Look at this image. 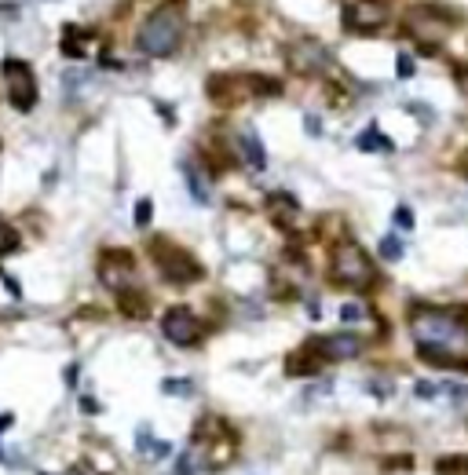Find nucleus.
<instances>
[{
	"label": "nucleus",
	"mask_w": 468,
	"mask_h": 475,
	"mask_svg": "<svg viewBox=\"0 0 468 475\" xmlns=\"http://www.w3.org/2000/svg\"><path fill=\"white\" fill-rule=\"evenodd\" d=\"M410 337L417 354L436 370H468V311L464 307H432L414 304L410 314Z\"/></svg>",
	"instance_id": "obj_1"
},
{
	"label": "nucleus",
	"mask_w": 468,
	"mask_h": 475,
	"mask_svg": "<svg viewBox=\"0 0 468 475\" xmlns=\"http://www.w3.org/2000/svg\"><path fill=\"white\" fill-rule=\"evenodd\" d=\"M330 274L333 282L351 289V293H370L377 286V267L366 256V249L359 242H340L330 253Z\"/></svg>",
	"instance_id": "obj_2"
},
{
	"label": "nucleus",
	"mask_w": 468,
	"mask_h": 475,
	"mask_svg": "<svg viewBox=\"0 0 468 475\" xmlns=\"http://www.w3.org/2000/svg\"><path fill=\"white\" fill-rule=\"evenodd\" d=\"M194 446L202 450L205 468L220 471L238 457V431H234L223 417L205 413V417H198V424H194Z\"/></svg>",
	"instance_id": "obj_3"
},
{
	"label": "nucleus",
	"mask_w": 468,
	"mask_h": 475,
	"mask_svg": "<svg viewBox=\"0 0 468 475\" xmlns=\"http://www.w3.org/2000/svg\"><path fill=\"white\" fill-rule=\"evenodd\" d=\"M183 41V12L180 8H158L136 33V45L150 59H165Z\"/></svg>",
	"instance_id": "obj_4"
},
{
	"label": "nucleus",
	"mask_w": 468,
	"mask_h": 475,
	"mask_svg": "<svg viewBox=\"0 0 468 475\" xmlns=\"http://www.w3.org/2000/svg\"><path fill=\"white\" fill-rule=\"evenodd\" d=\"M150 260H154V267L162 271V279L169 286H190V282H198L205 274L202 263L194 260L187 249L172 246L169 238H154V242H150Z\"/></svg>",
	"instance_id": "obj_5"
},
{
	"label": "nucleus",
	"mask_w": 468,
	"mask_h": 475,
	"mask_svg": "<svg viewBox=\"0 0 468 475\" xmlns=\"http://www.w3.org/2000/svg\"><path fill=\"white\" fill-rule=\"evenodd\" d=\"M279 81H263V77H242V73H216L209 77L205 92L220 103V106H238L246 99H253L256 92H279Z\"/></svg>",
	"instance_id": "obj_6"
},
{
	"label": "nucleus",
	"mask_w": 468,
	"mask_h": 475,
	"mask_svg": "<svg viewBox=\"0 0 468 475\" xmlns=\"http://www.w3.org/2000/svg\"><path fill=\"white\" fill-rule=\"evenodd\" d=\"M403 26H406V33L414 37V41H421L424 48H436L439 41H447V33L457 26V19L447 8H428V4H421V8H410L406 12Z\"/></svg>",
	"instance_id": "obj_7"
},
{
	"label": "nucleus",
	"mask_w": 468,
	"mask_h": 475,
	"mask_svg": "<svg viewBox=\"0 0 468 475\" xmlns=\"http://www.w3.org/2000/svg\"><path fill=\"white\" fill-rule=\"evenodd\" d=\"M162 333H165V340L176 344V347H194V344H202L205 326H202V319H198V314H194L190 307H169V311L162 314Z\"/></svg>",
	"instance_id": "obj_8"
},
{
	"label": "nucleus",
	"mask_w": 468,
	"mask_h": 475,
	"mask_svg": "<svg viewBox=\"0 0 468 475\" xmlns=\"http://www.w3.org/2000/svg\"><path fill=\"white\" fill-rule=\"evenodd\" d=\"M99 279L110 293H125L136 289V260L125 249H106L99 256Z\"/></svg>",
	"instance_id": "obj_9"
},
{
	"label": "nucleus",
	"mask_w": 468,
	"mask_h": 475,
	"mask_svg": "<svg viewBox=\"0 0 468 475\" xmlns=\"http://www.w3.org/2000/svg\"><path fill=\"white\" fill-rule=\"evenodd\" d=\"M388 22L384 0H344V29L370 37Z\"/></svg>",
	"instance_id": "obj_10"
},
{
	"label": "nucleus",
	"mask_w": 468,
	"mask_h": 475,
	"mask_svg": "<svg viewBox=\"0 0 468 475\" xmlns=\"http://www.w3.org/2000/svg\"><path fill=\"white\" fill-rule=\"evenodd\" d=\"M4 77H8V99L15 110H33L37 106V77L22 59H8L4 62Z\"/></svg>",
	"instance_id": "obj_11"
},
{
	"label": "nucleus",
	"mask_w": 468,
	"mask_h": 475,
	"mask_svg": "<svg viewBox=\"0 0 468 475\" xmlns=\"http://www.w3.org/2000/svg\"><path fill=\"white\" fill-rule=\"evenodd\" d=\"M307 344L322 354V362H347V359H355V354L363 351V337L359 333H330V337H315Z\"/></svg>",
	"instance_id": "obj_12"
},
{
	"label": "nucleus",
	"mask_w": 468,
	"mask_h": 475,
	"mask_svg": "<svg viewBox=\"0 0 468 475\" xmlns=\"http://www.w3.org/2000/svg\"><path fill=\"white\" fill-rule=\"evenodd\" d=\"M330 52L319 45V41H311V37H304V41H293L289 45V66L297 73H322L330 66Z\"/></svg>",
	"instance_id": "obj_13"
},
{
	"label": "nucleus",
	"mask_w": 468,
	"mask_h": 475,
	"mask_svg": "<svg viewBox=\"0 0 468 475\" xmlns=\"http://www.w3.org/2000/svg\"><path fill=\"white\" fill-rule=\"evenodd\" d=\"M234 143H238V150H242L249 169H256V172L267 169V150H263V143H260V136L253 129H242L238 136H234Z\"/></svg>",
	"instance_id": "obj_14"
},
{
	"label": "nucleus",
	"mask_w": 468,
	"mask_h": 475,
	"mask_svg": "<svg viewBox=\"0 0 468 475\" xmlns=\"http://www.w3.org/2000/svg\"><path fill=\"white\" fill-rule=\"evenodd\" d=\"M319 370H322V354L311 344H304L297 354H289V362H286L289 377H311V373H319Z\"/></svg>",
	"instance_id": "obj_15"
},
{
	"label": "nucleus",
	"mask_w": 468,
	"mask_h": 475,
	"mask_svg": "<svg viewBox=\"0 0 468 475\" xmlns=\"http://www.w3.org/2000/svg\"><path fill=\"white\" fill-rule=\"evenodd\" d=\"M117 300H121V311L129 314V319H143V314H150V300H146V293H139V289L117 293Z\"/></svg>",
	"instance_id": "obj_16"
},
{
	"label": "nucleus",
	"mask_w": 468,
	"mask_h": 475,
	"mask_svg": "<svg viewBox=\"0 0 468 475\" xmlns=\"http://www.w3.org/2000/svg\"><path fill=\"white\" fill-rule=\"evenodd\" d=\"M359 150H388V154H392V139H388V136H380L373 125L359 136Z\"/></svg>",
	"instance_id": "obj_17"
},
{
	"label": "nucleus",
	"mask_w": 468,
	"mask_h": 475,
	"mask_svg": "<svg viewBox=\"0 0 468 475\" xmlns=\"http://www.w3.org/2000/svg\"><path fill=\"white\" fill-rule=\"evenodd\" d=\"M436 475H468V457L454 454V457L436 461Z\"/></svg>",
	"instance_id": "obj_18"
},
{
	"label": "nucleus",
	"mask_w": 468,
	"mask_h": 475,
	"mask_svg": "<svg viewBox=\"0 0 468 475\" xmlns=\"http://www.w3.org/2000/svg\"><path fill=\"white\" fill-rule=\"evenodd\" d=\"M380 260H388V263H396V260H403V242L396 234H388V238H380Z\"/></svg>",
	"instance_id": "obj_19"
},
{
	"label": "nucleus",
	"mask_w": 468,
	"mask_h": 475,
	"mask_svg": "<svg viewBox=\"0 0 468 475\" xmlns=\"http://www.w3.org/2000/svg\"><path fill=\"white\" fill-rule=\"evenodd\" d=\"M15 249H19V234H15V227L0 220V256H8V253H15Z\"/></svg>",
	"instance_id": "obj_20"
},
{
	"label": "nucleus",
	"mask_w": 468,
	"mask_h": 475,
	"mask_svg": "<svg viewBox=\"0 0 468 475\" xmlns=\"http://www.w3.org/2000/svg\"><path fill=\"white\" fill-rule=\"evenodd\" d=\"M417 70H414V59L406 55V52H399V59H396V77L399 81H406V77H414Z\"/></svg>",
	"instance_id": "obj_21"
},
{
	"label": "nucleus",
	"mask_w": 468,
	"mask_h": 475,
	"mask_svg": "<svg viewBox=\"0 0 468 475\" xmlns=\"http://www.w3.org/2000/svg\"><path fill=\"white\" fill-rule=\"evenodd\" d=\"M363 314H366L363 304H344V307H340V319H344V322H359Z\"/></svg>",
	"instance_id": "obj_22"
},
{
	"label": "nucleus",
	"mask_w": 468,
	"mask_h": 475,
	"mask_svg": "<svg viewBox=\"0 0 468 475\" xmlns=\"http://www.w3.org/2000/svg\"><path fill=\"white\" fill-rule=\"evenodd\" d=\"M396 227H403V230H414V209L399 205V209H396Z\"/></svg>",
	"instance_id": "obj_23"
},
{
	"label": "nucleus",
	"mask_w": 468,
	"mask_h": 475,
	"mask_svg": "<svg viewBox=\"0 0 468 475\" xmlns=\"http://www.w3.org/2000/svg\"><path fill=\"white\" fill-rule=\"evenodd\" d=\"M150 212H154V205H150L146 197H143V202L136 205V223H139V227H146V223H150Z\"/></svg>",
	"instance_id": "obj_24"
},
{
	"label": "nucleus",
	"mask_w": 468,
	"mask_h": 475,
	"mask_svg": "<svg viewBox=\"0 0 468 475\" xmlns=\"http://www.w3.org/2000/svg\"><path fill=\"white\" fill-rule=\"evenodd\" d=\"M162 388H165L169 395H187V391H190V380H165Z\"/></svg>",
	"instance_id": "obj_25"
},
{
	"label": "nucleus",
	"mask_w": 468,
	"mask_h": 475,
	"mask_svg": "<svg viewBox=\"0 0 468 475\" xmlns=\"http://www.w3.org/2000/svg\"><path fill=\"white\" fill-rule=\"evenodd\" d=\"M436 391H439V388H436V384H428V380H421V384H417V395H421V399H432Z\"/></svg>",
	"instance_id": "obj_26"
},
{
	"label": "nucleus",
	"mask_w": 468,
	"mask_h": 475,
	"mask_svg": "<svg viewBox=\"0 0 468 475\" xmlns=\"http://www.w3.org/2000/svg\"><path fill=\"white\" fill-rule=\"evenodd\" d=\"M307 132H311V136H319V132H322V129H319V117H311V113H307Z\"/></svg>",
	"instance_id": "obj_27"
},
{
	"label": "nucleus",
	"mask_w": 468,
	"mask_h": 475,
	"mask_svg": "<svg viewBox=\"0 0 468 475\" xmlns=\"http://www.w3.org/2000/svg\"><path fill=\"white\" fill-rule=\"evenodd\" d=\"M176 475H194V471H190V457H187V454L180 457V471H176Z\"/></svg>",
	"instance_id": "obj_28"
},
{
	"label": "nucleus",
	"mask_w": 468,
	"mask_h": 475,
	"mask_svg": "<svg viewBox=\"0 0 468 475\" xmlns=\"http://www.w3.org/2000/svg\"><path fill=\"white\" fill-rule=\"evenodd\" d=\"M457 85L468 92V73H464V66H457Z\"/></svg>",
	"instance_id": "obj_29"
}]
</instances>
